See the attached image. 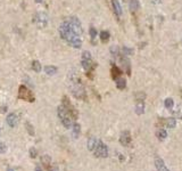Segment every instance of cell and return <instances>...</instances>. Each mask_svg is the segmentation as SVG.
Masks as SVG:
<instances>
[{
  "instance_id": "cb8c5ba5",
  "label": "cell",
  "mask_w": 182,
  "mask_h": 171,
  "mask_svg": "<svg viewBox=\"0 0 182 171\" xmlns=\"http://www.w3.org/2000/svg\"><path fill=\"white\" fill-rule=\"evenodd\" d=\"M45 72H46V74H48V75H54V74L57 73V67L52 66V65H48V66L45 67Z\"/></svg>"
},
{
  "instance_id": "9a60e30c",
  "label": "cell",
  "mask_w": 182,
  "mask_h": 171,
  "mask_svg": "<svg viewBox=\"0 0 182 171\" xmlns=\"http://www.w3.org/2000/svg\"><path fill=\"white\" fill-rule=\"evenodd\" d=\"M121 63L123 64V66L125 67V72L127 75H130L131 74V64H130V59L127 58V56H125V55H122L121 56Z\"/></svg>"
},
{
  "instance_id": "603a6c76",
  "label": "cell",
  "mask_w": 182,
  "mask_h": 171,
  "mask_svg": "<svg viewBox=\"0 0 182 171\" xmlns=\"http://www.w3.org/2000/svg\"><path fill=\"white\" fill-rule=\"evenodd\" d=\"M156 136L158 138L159 140H165L166 137H167V132H166V130L163 128H158L157 129V131H156Z\"/></svg>"
},
{
  "instance_id": "74e56055",
  "label": "cell",
  "mask_w": 182,
  "mask_h": 171,
  "mask_svg": "<svg viewBox=\"0 0 182 171\" xmlns=\"http://www.w3.org/2000/svg\"><path fill=\"white\" fill-rule=\"evenodd\" d=\"M7 171H14V170H13V169H10V168H8V169H7Z\"/></svg>"
},
{
  "instance_id": "4316f807",
  "label": "cell",
  "mask_w": 182,
  "mask_h": 171,
  "mask_svg": "<svg viewBox=\"0 0 182 171\" xmlns=\"http://www.w3.org/2000/svg\"><path fill=\"white\" fill-rule=\"evenodd\" d=\"M31 66H32L33 71L37 72V73H39V72L41 71V64H40V62H38V61H33Z\"/></svg>"
},
{
  "instance_id": "1f68e13d",
  "label": "cell",
  "mask_w": 182,
  "mask_h": 171,
  "mask_svg": "<svg viewBox=\"0 0 182 171\" xmlns=\"http://www.w3.org/2000/svg\"><path fill=\"white\" fill-rule=\"evenodd\" d=\"M145 98H146L145 92H142V91L135 92V100H145Z\"/></svg>"
},
{
  "instance_id": "4dcf8cb0",
  "label": "cell",
  "mask_w": 182,
  "mask_h": 171,
  "mask_svg": "<svg viewBox=\"0 0 182 171\" xmlns=\"http://www.w3.org/2000/svg\"><path fill=\"white\" fill-rule=\"evenodd\" d=\"M173 114L177 116V119H182V105L177 106V111H174V112H173Z\"/></svg>"
},
{
  "instance_id": "f546056e",
  "label": "cell",
  "mask_w": 182,
  "mask_h": 171,
  "mask_svg": "<svg viewBox=\"0 0 182 171\" xmlns=\"http://www.w3.org/2000/svg\"><path fill=\"white\" fill-rule=\"evenodd\" d=\"M122 52H123V55H125V56H130L133 54V49L132 48H129V47H124L122 48Z\"/></svg>"
},
{
  "instance_id": "30bf717a",
  "label": "cell",
  "mask_w": 182,
  "mask_h": 171,
  "mask_svg": "<svg viewBox=\"0 0 182 171\" xmlns=\"http://www.w3.org/2000/svg\"><path fill=\"white\" fill-rule=\"evenodd\" d=\"M68 22H70L71 26H72V29L74 30V32L76 34H79L80 37L82 35V33H83V29H82V24H81V22H80V19L78 18V17H70V18L67 19Z\"/></svg>"
},
{
  "instance_id": "ab89813d",
  "label": "cell",
  "mask_w": 182,
  "mask_h": 171,
  "mask_svg": "<svg viewBox=\"0 0 182 171\" xmlns=\"http://www.w3.org/2000/svg\"><path fill=\"white\" fill-rule=\"evenodd\" d=\"M0 131H1V129H0Z\"/></svg>"
},
{
  "instance_id": "484cf974",
  "label": "cell",
  "mask_w": 182,
  "mask_h": 171,
  "mask_svg": "<svg viewBox=\"0 0 182 171\" xmlns=\"http://www.w3.org/2000/svg\"><path fill=\"white\" fill-rule=\"evenodd\" d=\"M109 37H111V34H109L108 31H101L100 32V40L103 42H107L108 40H109Z\"/></svg>"
},
{
  "instance_id": "ba28073f",
  "label": "cell",
  "mask_w": 182,
  "mask_h": 171,
  "mask_svg": "<svg viewBox=\"0 0 182 171\" xmlns=\"http://www.w3.org/2000/svg\"><path fill=\"white\" fill-rule=\"evenodd\" d=\"M157 126L158 128H175L177 126V121L174 118H159L157 121Z\"/></svg>"
},
{
  "instance_id": "4fadbf2b",
  "label": "cell",
  "mask_w": 182,
  "mask_h": 171,
  "mask_svg": "<svg viewBox=\"0 0 182 171\" xmlns=\"http://www.w3.org/2000/svg\"><path fill=\"white\" fill-rule=\"evenodd\" d=\"M7 124L12 127V128H15L17 124H18V116L16 115L15 113H10L8 114V116H7Z\"/></svg>"
},
{
  "instance_id": "8d00e7d4",
  "label": "cell",
  "mask_w": 182,
  "mask_h": 171,
  "mask_svg": "<svg viewBox=\"0 0 182 171\" xmlns=\"http://www.w3.org/2000/svg\"><path fill=\"white\" fill-rule=\"evenodd\" d=\"M37 4H40V2H42V0H34Z\"/></svg>"
},
{
  "instance_id": "e0dca14e",
  "label": "cell",
  "mask_w": 182,
  "mask_h": 171,
  "mask_svg": "<svg viewBox=\"0 0 182 171\" xmlns=\"http://www.w3.org/2000/svg\"><path fill=\"white\" fill-rule=\"evenodd\" d=\"M97 144H98V139L96 137H90L88 139V149L89 151H91V152H94L96 146H97Z\"/></svg>"
},
{
  "instance_id": "8fae6325",
  "label": "cell",
  "mask_w": 182,
  "mask_h": 171,
  "mask_svg": "<svg viewBox=\"0 0 182 171\" xmlns=\"http://www.w3.org/2000/svg\"><path fill=\"white\" fill-rule=\"evenodd\" d=\"M120 142L121 145L125 146V147H130L131 144H132V137H131V133L129 130H124L122 131L120 135Z\"/></svg>"
},
{
  "instance_id": "e575fe53",
  "label": "cell",
  "mask_w": 182,
  "mask_h": 171,
  "mask_svg": "<svg viewBox=\"0 0 182 171\" xmlns=\"http://www.w3.org/2000/svg\"><path fill=\"white\" fill-rule=\"evenodd\" d=\"M7 152V146L4 142H0V154H4V153Z\"/></svg>"
},
{
  "instance_id": "836d02e7",
  "label": "cell",
  "mask_w": 182,
  "mask_h": 171,
  "mask_svg": "<svg viewBox=\"0 0 182 171\" xmlns=\"http://www.w3.org/2000/svg\"><path fill=\"white\" fill-rule=\"evenodd\" d=\"M28 154H30V156L32 157V159H35L38 155V152L35 148H30V151H28Z\"/></svg>"
},
{
  "instance_id": "8992f818",
  "label": "cell",
  "mask_w": 182,
  "mask_h": 171,
  "mask_svg": "<svg viewBox=\"0 0 182 171\" xmlns=\"http://www.w3.org/2000/svg\"><path fill=\"white\" fill-rule=\"evenodd\" d=\"M33 21L39 29H45L48 25V15L43 12H39L34 15Z\"/></svg>"
},
{
  "instance_id": "f1b7e54d",
  "label": "cell",
  "mask_w": 182,
  "mask_h": 171,
  "mask_svg": "<svg viewBox=\"0 0 182 171\" xmlns=\"http://www.w3.org/2000/svg\"><path fill=\"white\" fill-rule=\"evenodd\" d=\"M89 33H90V37H91V41L92 43H94V40L97 38V30L94 28V26H91L90 30H89Z\"/></svg>"
},
{
  "instance_id": "d6986e66",
  "label": "cell",
  "mask_w": 182,
  "mask_h": 171,
  "mask_svg": "<svg viewBox=\"0 0 182 171\" xmlns=\"http://www.w3.org/2000/svg\"><path fill=\"white\" fill-rule=\"evenodd\" d=\"M73 130H72V136L74 139H78L80 137V133H81V126L79 123H73Z\"/></svg>"
},
{
  "instance_id": "44dd1931",
  "label": "cell",
  "mask_w": 182,
  "mask_h": 171,
  "mask_svg": "<svg viewBox=\"0 0 182 171\" xmlns=\"http://www.w3.org/2000/svg\"><path fill=\"white\" fill-rule=\"evenodd\" d=\"M111 73H112V78L114 79V80H116L117 78H120V76L122 75V71L116 66V65H112Z\"/></svg>"
},
{
  "instance_id": "ffe728a7",
  "label": "cell",
  "mask_w": 182,
  "mask_h": 171,
  "mask_svg": "<svg viewBox=\"0 0 182 171\" xmlns=\"http://www.w3.org/2000/svg\"><path fill=\"white\" fill-rule=\"evenodd\" d=\"M130 10L132 13H137L138 10L140 9V4L138 0H130V4H129Z\"/></svg>"
},
{
  "instance_id": "f35d334b",
  "label": "cell",
  "mask_w": 182,
  "mask_h": 171,
  "mask_svg": "<svg viewBox=\"0 0 182 171\" xmlns=\"http://www.w3.org/2000/svg\"><path fill=\"white\" fill-rule=\"evenodd\" d=\"M108 1V4H112V0H107Z\"/></svg>"
},
{
  "instance_id": "7402d4cb",
  "label": "cell",
  "mask_w": 182,
  "mask_h": 171,
  "mask_svg": "<svg viewBox=\"0 0 182 171\" xmlns=\"http://www.w3.org/2000/svg\"><path fill=\"white\" fill-rule=\"evenodd\" d=\"M115 82H116L117 89H120V90H123V89H125V87H126L125 79H123L122 76H120V78H117L116 80H115Z\"/></svg>"
},
{
  "instance_id": "7a4b0ae2",
  "label": "cell",
  "mask_w": 182,
  "mask_h": 171,
  "mask_svg": "<svg viewBox=\"0 0 182 171\" xmlns=\"http://www.w3.org/2000/svg\"><path fill=\"white\" fill-rule=\"evenodd\" d=\"M68 81H70V89L72 95L74 96L75 98L81 100H85L87 99V92H85V88H84L83 83L81 79L79 78V75L75 73H71L68 75Z\"/></svg>"
},
{
  "instance_id": "d6a6232c",
  "label": "cell",
  "mask_w": 182,
  "mask_h": 171,
  "mask_svg": "<svg viewBox=\"0 0 182 171\" xmlns=\"http://www.w3.org/2000/svg\"><path fill=\"white\" fill-rule=\"evenodd\" d=\"M111 52H112L114 56H118V55H120V49H118V47H116V46H113V47L111 48Z\"/></svg>"
},
{
  "instance_id": "ac0fdd59",
  "label": "cell",
  "mask_w": 182,
  "mask_h": 171,
  "mask_svg": "<svg viewBox=\"0 0 182 171\" xmlns=\"http://www.w3.org/2000/svg\"><path fill=\"white\" fill-rule=\"evenodd\" d=\"M41 164H43L45 168H47V169H50L51 168V157L49 156V155H42L41 156Z\"/></svg>"
},
{
  "instance_id": "5bb4252c",
  "label": "cell",
  "mask_w": 182,
  "mask_h": 171,
  "mask_svg": "<svg viewBox=\"0 0 182 171\" xmlns=\"http://www.w3.org/2000/svg\"><path fill=\"white\" fill-rule=\"evenodd\" d=\"M112 6L113 10H114V14L116 15L117 17H121L122 16V7L120 5V2H118V0H112Z\"/></svg>"
},
{
  "instance_id": "9c48e42d",
  "label": "cell",
  "mask_w": 182,
  "mask_h": 171,
  "mask_svg": "<svg viewBox=\"0 0 182 171\" xmlns=\"http://www.w3.org/2000/svg\"><path fill=\"white\" fill-rule=\"evenodd\" d=\"M61 102H63V104H61V105H64V106H65V109H67L68 112H70V114L72 115V118H73L74 120L78 119V116H79V114H78V111H76V109L74 107V105H73V104H72V103L70 102V99H68V97H66V96H64V97H63V100H61Z\"/></svg>"
},
{
  "instance_id": "d590c367",
  "label": "cell",
  "mask_w": 182,
  "mask_h": 171,
  "mask_svg": "<svg viewBox=\"0 0 182 171\" xmlns=\"http://www.w3.org/2000/svg\"><path fill=\"white\" fill-rule=\"evenodd\" d=\"M34 171H42V168H41V166H35V169H34Z\"/></svg>"
},
{
  "instance_id": "d4e9b609",
  "label": "cell",
  "mask_w": 182,
  "mask_h": 171,
  "mask_svg": "<svg viewBox=\"0 0 182 171\" xmlns=\"http://www.w3.org/2000/svg\"><path fill=\"white\" fill-rule=\"evenodd\" d=\"M164 106H165L166 109L171 111L173 109V106H174V100L172 98H166V99L164 100Z\"/></svg>"
},
{
  "instance_id": "277c9868",
  "label": "cell",
  "mask_w": 182,
  "mask_h": 171,
  "mask_svg": "<svg viewBox=\"0 0 182 171\" xmlns=\"http://www.w3.org/2000/svg\"><path fill=\"white\" fill-rule=\"evenodd\" d=\"M57 114H58V118L61 119V124L65 127L66 129L71 128L73 126V121L74 119L72 118V115L70 114V112L65 109L64 105H59L58 109H57Z\"/></svg>"
},
{
  "instance_id": "6da1fadb",
  "label": "cell",
  "mask_w": 182,
  "mask_h": 171,
  "mask_svg": "<svg viewBox=\"0 0 182 171\" xmlns=\"http://www.w3.org/2000/svg\"><path fill=\"white\" fill-rule=\"evenodd\" d=\"M59 35L63 40H65L67 43H70L73 48H79L82 47V40L79 34H76L74 32V30L72 29L70 22L65 19L59 26Z\"/></svg>"
},
{
  "instance_id": "3957f363",
  "label": "cell",
  "mask_w": 182,
  "mask_h": 171,
  "mask_svg": "<svg viewBox=\"0 0 182 171\" xmlns=\"http://www.w3.org/2000/svg\"><path fill=\"white\" fill-rule=\"evenodd\" d=\"M81 64H82V67L84 69V71L87 72V75L92 79V73H94V70L96 69L97 64H94V61H92V57H91V54L90 52H84L82 54V61H81Z\"/></svg>"
},
{
  "instance_id": "5b68a950",
  "label": "cell",
  "mask_w": 182,
  "mask_h": 171,
  "mask_svg": "<svg viewBox=\"0 0 182 171\" xmlns=\"http://www.w3.org/2000/svg\"><path fill=\"white\" fill-rule=\"evenodd\" d=\"M18 98L22 100H25V102H30V103H33L35 100V97L32 94V91L30 90V89H28L25 86H19Z\"/></svg>"
},
{
  "instance_id": "7c38bea8",
  "label": "cell",
  "mask_w": 182,
  "mask_h": 171,
  "mask_svg": "<svg viewBox=\"0 0 182 171\" xmlns=\"http://www.w3.org/2000/svg\"><path fill=\"white\" fill-rule=\"evenodd\" d=\"M154 163H155V166H156V170L157 171H170L168 170V168L166 166V164H165L164 160L160 156H158V155L155 156Z\"/></svg>"
},
{
  "instance_id": "2e32d148",
  "label": "cell",
  "mask_w": 182,
  "mask_h": 171,
  "mask_svg": "<svg viewBox=\"0 0 182 171\" xmlns=\"http://www.w3.org/2000/svg\"><path fill=\"white\" fill-rule=\"evenodd\" d=\"M135 113L138 115L145 113V102L144 100H137V104H135Z\"/></svg>"
},
{
  "instance_id": "52a82bcc",
  "label": "cell",
  "mask_w": 182,
  "mask_h": 171,
  "mask_svg": "<svg viewBox=\"0 0 182 171\" xmlns=\"http://www.w3.org/2000/svg\"><path fill=\"white\" fill-rule=\"evenodd\" d=\"M94 153L96 157H103V159H105V157L108 156V147L101 140L98 139V144H97V146L94 148Z\"/></svg>"
},
{
  "instance_id": "83f0119b",
  "label": "cell",
  "mask_w": 182,
  "mask_h": 171,
  "mask_svg": "<svg viewBox=\"0 0 182 171\" xmlns=\"http://www.w3.org/2000/svg\"><path fill=\"white\" fill-rule=\"evenodd\" d=\"M25 128H26V131L28 132L30 136H34V135H35L34 128H33V126L30 123V122H25Z\"/></svg>"
}]
</instances>
